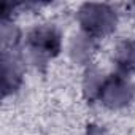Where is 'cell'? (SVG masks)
Returning a JSON list of instances; mask_svg holds the SVG:
<instances>
[{"label": "cell", "mask_w": 135, "mask_h": 135, "mask_svg": "<svg viewBox=\"0 0 135 135\" xmlns=\"http://www.w3.org/2000/svg\"><path fill=\"white\" fill-rule=\"evenodd\" d=\"M132 92V86L119 75H113L99 88V97L105 105L111 108H119L129 103Z\"/></svg>", "instance_id": "obj_2"}, {"label": "cell", "mask_w": 135, "mask_h": 135, "mask_svg": "<svg viewBox=\"0 0 135 135\" xmlns=\"http://www.w3.org/2000/svg\"><path fill=\"white\" fill-rule=\"evenodd\" d=\"M88 13H83L81 22L88 32L94 35H103L110 32L116 22V18L107 7H97V11H92V5H88Z\"/></svg>", "instance_id": "obj_3"}, {"label": "cell", "mask_w": 135, "mask_h": 135, "mask_svg": "<svg viewBox=\"0 0 135 135\" xmlns=\"http://www.w3.org/2000/svg\"><path fill=\"white\" fill-rule=\"evenodd\" d=\"M27 46L37 65L46 64L49 59L59 54L60 35L52 26H40L27 35Z\"/></svg>", "instance_id": "obj_1"}, {"label": "cell", "mask_w": 135, "mask_h": 135, "mask_svg": "<svg viewBox=\"0 0 135 135\" xmlns=\"http://www.w3.org/2000/svg\"><path fill=\"white\" fill-rule=\"evenodd\" d=\"M89 135H107L102 129H97V127H94V126H91V129H89Z\"/></svg>", "instance_id": "obj_5"}, {"label": "cell", "mask_w": 135, "mask_h": 135, "mask_svg": "<svg viewBox=\"0 0 135 135\" xmlns=\"http://www.w3.org/2000/svg\"><path fill=\"white\" fill-rule=\"evenodd\" d=\"M114 62L119 72L122 73L135 72V40H126L118 45L114 52Z\"/></svg>", "instance_id": "obj_4"}]
</instances>
